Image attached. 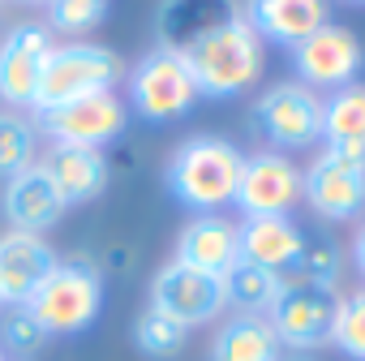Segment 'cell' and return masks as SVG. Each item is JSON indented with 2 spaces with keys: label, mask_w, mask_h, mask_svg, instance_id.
<instances>
[{
  "label": "cell",
  "mask_w": 365,
  "mask_h": 361,
  "mask_svg": "<svg viewBox=\"0 0 365 361\" xmlns=\"http://www.w3.org/2000/svg\"><path fill=\"white\" fill-rule=\"evenodd\" d=\"M232 203L241 207L245 220H254V215H292V207L301 203V168L284 151L245 155Z\"/></svg>",
  "instance_id": "obj_10"
},
{
  "label": "cell",
  "mask_w": 365,
  "mask_h": 361,
  "mask_svg": "<svg viewBox=\"0 0 365 361\" xmlns=\"http://www.w3.org/2000/svg\"><path fill=\"white\" fill-rule=\"evenodd\" d=\"M241 14L262 44H279V48H297L318 26L331 22L327 0H245Z\"/></svg>",
  "instance_id": "obj_16"
},
{
  "label": "cell",
  "mask_w": 365,
  "mask_h": 361,
  "mask_svg": "<svg viewBox=\"0 0 365 361\" xmlns=\"http://www.w3.org/2000/svg\"><path fill=\"white\" fill-rule=\"evenodd\" d=\"M237 241H241V263L267 267L275 275H284L305 250V233L292 224V215H254L237 224Z\"/></svg>",
  "instance_id": "obj_19"
},
{
  "label": "cell",
  "mask_w": 365,
  "mask_h": 361,
  "mask_svg": "<svg viewBox=\"0 0 365 361\" xmlns=\"http://www.w3.org/2000/svg\"><path fill=\"white\" fill-rule=\"evenodd\" d=\"M35 125L56 146H91V151H103L108 142H116L125 133L129 103L116 91H95V95H82V99H69L61 108L39 112Z\"/></svg>",
  "instance_id": "obj_7"
},
{
  "label": "cell",
  "mask_w": 365,
  "mask_h": 361,
  "mask_svg": "<svg viewBox=\"0 0 365 361\" xmlns=\"http://www.w3.org/2000/svg\"><path fill=\"white\" fill-rule=\"evenodd\" d=\"M108 18V0H48V31H61L69 39L91 35Z\"/></svg>",
  "instance_id": "obj_27"
},
{
  "label": "cell",
  "mask_w": 365,
  "mask_h": 361,
  "mask_svg": "<svg viewBox=\"0 0 365 361\" xmlns=\"http://www.w3.org/2000/svg\"><path fill=\"white\" fill-rule=\"evenodd\" d=\"M241 163H245V155L228 138L198 133V138L180 142L172 151L168 190L185 203V207H194L198 215H220V207H228L237 198Z\"/></svg>",
  "instance_id": "obj_2"
},
{
  "label": "cell",
  "mask_w": 365,
  "mask_h": 361,
  "mask_svg": "<svg viewBox=\"0 0 365 361\" xmlns=\"http://www.w3.org/2000/svg\"><path fill=\"white\" fill-rule=\"evenodd\" d=\"M48 344V331L31 318L26 305H9V314L0 318V352L5 357H35Z\"/></svg>",
  "instance_id": "obj_28"
},
{
  "label": "cell",
  "mask_w": 365,
  "mask_h": 361,
  "mask_svg": "<svg viewBox=\"0 0 365 361\" xmlns=\"http://www.w3.org/2000/svg\"><path fill=\"white\" fill-rule=\"evenodd\" d=\"M176 56L185 61V69L194 73L198 95H207V99H232V95L250 91L262 78L267 44L254 35V26L245 22V14H232L220 26H211L207 35H198L190 48H180Z\"/></svg>",
  "instance_id": "obj_1"
},
{
  "label": "cell",
  "mask_w": 365,
  "mask_h": 361,
  "mask_svg": "<svg viewBox=\"0 0 365 361\" xmlns=\"http://www.w3.org/2000/svg\"><path fill=\"white\" fill-rule=\"evenodd\" d=\"M331 344H335L344 357H352V361H365V288L339 301V314H335Z\"/></svg>",
  "instance_id": "obj_29"
},
{
  "label": "cell",
  "mask_w": 365,
  "mask_h": 361,
  "mask_svg": "<svg viewBox=\"0 0 365 361\" xmlns=\"http://www.w3.org/2000/svg\"><path fill=\"white\" fill-rule=\"evenodd\" d=\"M52 52V31L43 22H18L0 39V99L14 112L35 108L43 56Z\"/></svg>",
  "instance_id": "obj_12"
},
{
  "label": "cell",
  "mask_w": 365,
  "mask_h": 361,
  "mask_svg": "<svg viewBox=\"0 0 365 361\" xmlns=\"http://www.w3.org/2000/svg\"><path fill=\"white\" fill-rule=\"evenodd\" d=\"M292 65H297V82H305L309 91H339L361 69V44L348 26L327 22L305 44L292 48Z\"/></svg>",
  "instance_id": "obj_13"
},
{
  "label": "cell",
  "mask_w": 365,
  "mask_h": 361,
  "mask_svg": "<svg viewBox=\"0 0 365 361\" xmlns=\"http://www.w3.org/2000/svg\"><path fill=\"white\" fill-rule=\"evenodd\" d=\"M31 163H39V125L26 112L5 108L0 112V176H18Z\"/></svg>",
  "instance_id": "obj_24"
},
{
  "label": "cell",
  "mask_w": 365,
  "mask_h": 361,
  "mask_svg": "<svg viewBox=\"0 0 365 361\" xmlns=\"http://www.w3.org/2000/svg\"><path fill=\"white\" fill-rule=\"evenodd\" d=\"M120 78H125V65H120V56L112 48L86 44V39L52 44V52L43 56L35 112L61 108V103L82 99V95H95V91H116Z\"/></svg>",
  "instance_id": "obj_4"
},
{
  "label": "cell",
  "mask_w": 365,
  "mask_h": 361,
  "mask_svg": "<svg viewBox=\"0 0 365 361\" xmlns=\"http://www.w3.org/2000/svg\"><path fill=\"white\" fill-rule=\"evenodd\" d=\"M284 284H314V288H335L339 280V250L331 241H309L305 237V250L301 258L279 275Z\"/></svg>",
  "instance_id": "obj_26"
},
{
  "label": "cell",
  "mask_w": 365,
  "mask_h": 361,
  "mask_svg": "<svg viewBox=\"0 0 365 361\" xmlns=\"http://www.w3.org/2000/svg\"><path fill=\"white\" fill-rule=\"evenodd\" d=\"M0 207H5V220H9L14 233H39V237L69 211L61 190L52 185V176L43 172V163H31L26 172L9 176L5 180V203Z\"/></svg>",
  "instance_id": "obj_15"
},
{
  "label": "cell",
  "mask_w": 365,
  "mask_h": 361,
  "mask_svg": "<svg viewBox=\"0 0 365 361\" xmlns=\"http://www.w3.org/2000/svg\"><path fill=\"white\" fill-rule=\"evenodd\" d=\"M0 361H9V357H5V352H0Z\"/></svg>",
  "instance_id": "obj_34"
},
{
  "label": "cell",
  "mask_w": 365,
  "mask_h": 361,
  "mask_svg": "<svg viewBox=\"0 0 365 361\" xmlns=\"http://www.w3.org/2000/svg\"><path fill=\"white\" fill-rule=\"evenodd\" d=\"M31 318L52 335H78L86 331L99 310H103V275L86 263V258H73V263H56L43 284L31 293L26 301Z\"/></svg>",
  "instance_id": "obj_3"
},
{
  "label": "cell",
  "mask_w": 365,
  "mask_h": 361,
  "mask_svg": "<svg viewBox=\"0 0 365 361\" xmlns=\"http://www.w3.org/2000/svg\"><path fill=\"white\" fill-rule=\"evenodd\" d=\"M198 82L176 52L155 48L129 73V108L142 121H176L198 103Z\"/></svg>",
  "instance_id": "obj_5"
},
{
  "label": "cell",
  "mask_w": 365,
  "mask_h": 361,
  "mask_svg": "<svg viewBox=\"0 0 365 361\" xmlns=\"http://www.w3.org/2000/svg\"><path fill=\"white\" fill-rule=\"evenodd\" d=\"M301 203H309L322 220L335 224L356 220L365 211V163L322 151L309 172H301Z\"/></svg>",
  "instance_id": "obj_11"
},
{
  "label": "cell",
  "mask_w": 365,
  "mask_h": 361,
  "mask_svg": "<svg viewBox=\"0 0 365 361\" xmlns=\"http://www.w3.org/2000/svg\"><path fill=\"white\" fill-rule=\"evenodd\" d=\"M279 357L284 348L262 314H237L211 340V361H279Z\"/></svg>",
  "instance_id": "obj_22"
},
{
  "label": "cell",
  "mask_w": 365,
  "mask_h": 361,
  "mask_svg": "<svg viewBox=\"0 0 365 361\" xmlns=\"http://www.w3.org/2000/svg\"><path fill=\"white\" fill-rule=\"evenodd\" d=\"M352 263H356V271L365 275V224H361L356 237H352Z\"/></svg>",
  "instance_id": "obj_30"
},
{
  "label": "cell",
  "mask_w": 365,
  "mask_h": 361,
  "mask_svg": "<svg viewBox=\"0 0 365 361\" xmlns=\"http://www.w3.org/2000/svg\"><path fill=\"white\" fill-rule=\"evenodd\" d=\"M150 305L168 318H176L180 327H202V322H215L228 305L224 297V275H207V271H194L185 263H163L150 280Z\"/></svg>",
  "instance_id": "obj_9"
},
{
  "label": "cell",
  "mask_w": 365,
  "mask_h": 361,
  "mask_svg": "<svg viewBox=\"0 0 365 361\" xmlns=\"http://www.w3.org/2000/svg\"><path fill=\"white\" fill-rule=\"evenodd\" d=\"M232 14H241L237 0H163L159 18H155L159 48H168V52L190 48L198 35H207L211 26H220Z\"/></svg>",
  "instance_id": "obj_21"
},
{
  "label": "cell",
  "mask_w": 365,
  "mask_h": 361,
  "mask_svg": "<svg viewBox=\"0 0 365 361\" xmlns=\"http://www.w3.org/2000/svg\"><path fill=\"white\" fill-rule=\"evenodd\" d=\"M39 163H43V172L52 176V185L61 190L65 207H73V203H95V198L108 190V176H112L108 155H103V151H91V146H56V142H52V151H48Z\"/></svg>",
  "instance_id": "obj_18"
},
{
  "label": "cell",
  "mask_w": 365,
  "mask_h": 361,
  "mask_svg": "<svg viewBox=\"0 0 365 361\" xmlns=\"http://www.w3.org/2000/svg\"><path fill=\"white\" fill-rule=\"evenodd\" d=\"M279 361H314V357H305V352H292V357H279Z\"/></svg>",
  "instance_id": "obj_31"
},
{
  "label": "cell",
  "mask_w": 365,
  "mask_h": 361,
  "mask_svg": "<svg viewBox=\"0 0 365 361\" xmlns=\"http://www.w3.org/2000/svg\"><path fill=\"white\" fill-rule=\"evenodd\" d=\"M322 151L365 163V82H348L322 99Z\"/></svg>",
  "instance_id": "obj_20"
},
{
  "label": "cell",
  "mask_w": 365,
  "mask_h": 361,
  "mask_svg": "<svg viewBox=\"0 0 365 361\" xmlns=\"http://www.w3.org/2000/svg\"><path fill=\"white\" fill-rule=\"evenodd\" d=\"M56 250L39 233H5L0 237V305H26L43 275L56 267Z\"/></svg>",
  "instance_id": "obj_14"
},
{
  "label": "cell",
  "mask_w": 365,
  "mask_h": 361,
  "mask_svg": "<svg viewBox=\"0 0 365 361\" xmlns=\"http://www.w3.org/2000/svg\"><path fill=\"white\" fill-rule=\"evenodd\" d=\"M176 263H185L194 271L207 275H228L241 263V241H237V224L224 215H198L180 228L176 237Z\"/></svg>",
  "instance_id": "obj_17"
},
{
  "label": "cell",
  "mask_w": 365,
  "mask_h": 361,
  "mask_svg": "<svg viewBox=\"0 0 365 361\" xmlns=\"http://www.w3.org/2000/svg\"><path fill=\"white\" fill-rule=\"evenodd\" d=\"M254 121L275 151H305L322 142V95L305 82H275L258 95Z\"/></svg>",
  "instance_id": "obj_8"
},
{
  "label": "cell",
  "mask_w": 365,
  "mask_h": 361,
  "mask_svg": "<svg viewBox=\"0 0 365 361\" xmlns=\"http://www.w3.org/2000/svg\"><path fill=\"white\" fill-rule=\"evenodd\" d=\"M339 288H314V284H284V293L275 297V305L267 310V322L279 340V348L292 352H314L322 344H331L335 331V314H339Z\"/></svg>",
  "instance_id": "obj_6"
},
{
  "label": "cell",
  "mask_w": 365,
  "mask_h": 361,
  "mask_svg": "<svg viewBox=\"0 0 365 361\" xmlns=\"http://www.w3.org/2000/svg\"><path fill=\"white\" fill-rule=\"evenodd\" d=\"M22 5H48V0H22Z\"/></svg>",
  "instance_id": "obj_32"
},
{
  "label": "cell",
  "mask_w": 365,
  "mask_h": 361,
  "mask_svg": "<svg viewBox=\"0 0 365 361\" xmlns=\"http://www.w3.org/2000/svg\"><path fill=\"white\" fill-rule=\"evenodd\" d=\"M348 5H365V0H348Z\"/></svg>",
  "instance_id": "obj_33"
},
{
  "label": "cell",
  "mask_w": 365,
  "mask_h": 361,
  "mask_svg": "<svg viewBox=\"0 0 365 361\" xmlns=\"http://www.w3.org/2000/svg\"><path fill=\"white\" fill-rule=\"evenodd\" d=\"M185 340H190V327H180L176 318L159 314L155 305H146L138 314V322H133V344L146 357H172V352L185 348Z\"/></svg>",
  "instance_id": "obj_25"
},
{
  "label": "cell",
  "mask_w": 365,
  "mask_h": 361,
  "mask_svg": "<svg viewBox=\"0 0 365 361\" xmlns=\"http://www.w3.org/2000/svg\"><path fill=\"white\" fill-rule=\"evenodd\" d=\"M284 293V280L267 267H254V263H237L228 275H224V297L237 314H262L275 305V297Z\"/></svg>",
  "instance_id": "obj_23"
}]
</instances>
